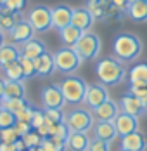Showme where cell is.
<instances>
[{
  "mask_svg": "<svg viewBox=\"0 0 147 151\" xmlns=\"http://www.w3.org/2000/svg\"><path fill=\"white\" fill-rule=\"evenodd\" d=\"M95 75L106 87L118 85L126 78V70L118 58H102L95 64Z\"/></svg>",
  "mask_w": 147,
  "mask_h": 151,
  "instance_id": "cell-1",
  "label": "cell"
},
{
  "mask_svg": "<svg viewBox=\"0 0 147 151\" xmlns=\"http://www.w3.org/2000/svg\"><path fill=\"white\" fill-rule=\"evenodd\" d=\"M142 52V42L132 33H119L113 40V54L121 63H132Z\"/></svg>",
  "mask_w": 147,
  "mask_h": 151,
  "instance_id": "cell-2",
  "label": "cell"
},
{
  "mask_svg": "<svg viewBox=\"0 0 147 151\" xmlns=\"http://www.w3.org/2000/svg\"><path fill=\"white\" fill-rule=\"evenodd\" d=\"M59 87H61V91H62V94H64V99H66L68 104L78 106V104H81V103H85V96H87L88 83L83 80V78L69 75L59 83Z\"/></svg>",
  "mask_w": 147,
  "mask_h": 151,
  "instance_id": "cell-3",
  "label": "cell"
},
{
  "mask_svg": "<svg viewBox=\"0 0 147 151\" xmlns=\"http://www.w3.org/2000/svg\"><path fill=\"white\" fill-rule=\"evenodd\" d=\"M64 122L71 132H88L95 125V116L85 108H74L66 113Z\"/></svg>",
  "mask_w": 147,
  "mask_h": 151,
  "instance_id": "cell-4",
  "label": "cell"
},
{
  "mask_svg": "<svg viewBox=\"0 0 147 151\" xmlns=\"http://www.w3.org/2000/svg\"><path fill=\"white\" fill-rule=\"evenodd\" d=\"M54 59H56V70L64 73V75L74 73L81 66V61H83L73 47H66V45L54 52Z\"/></svg>",
  "mask_w": 147,
  "mask_h": 151,
  "instance_id": "cell-5",
  "label": "cell"
},
{
  "mask_svg": "<svg viewBox=\"0 0 147 151\" xmlns=\"http://www.w3.org/2000/svg\"><path fill=\"white\" fill-rule=\"evenodd\" d=\"M73 49L78 52V56L83 61H92L95 59L99 56V52H101V38L95 33L83 31V35L73 45Z\"/></svg>",
  "mask_w": 147,
  "mask_h": 151,
  "instance_id": "cell-6",
  "label": "cell"
},
{
  "mask_svg": "<svg viewBox=\"0 0 147 151\" xmlns=\"http://www.w3.org/2000/svg\"><path fill=\"white\" fill-rule=\"evenodd\" d=\"M26 19L31 23V26L35 28L36 33H45L52 28V7L35 5L33 9H29Z\"/></svg>",
  "mask_w": 147,
  "mask_h": 151,
  "instance_id": "cell-7",
  "label": "cell"
},
{
  "mask_svg": "<svg viewBox=\"0 0 147 151\" xmlns=\"http://www.w3.org/2000/svg\"><path fill=\"white\" fill-rule=\"evenodd\" d=\"M40 99H42L44 109H49V108L62 109L64 104H66L64 94H62L59 85H45L44 89H42V92H40Z\"/></svg>",
  "mask_w": 147,
  "mask_h": 151,
  "instance_id": "cell-8",
  "label": "cell"
},
{
  "mask_svg": "<svg viewBox=\"0 0 147 151\" xmlns=\"http://www.w3.org/2000/svg\"><path fill=\"white\" fill-rule=\"evenodd\" d=\"M35 33L36 31L31 26V23H29L28 19H23V21L16 23L14 28L9 31V40L17 44V45H23V44H26L28 40H31L35 37Z\"/></svg>",
  "mask_w": 147,
  "mask_h": 151,
  "instance_id": "cell-9",
  "label": "cell"
},
{
  "mask_svg": "<svg viewBox=\"0 0 147 151\" xmlns=\"http://www.w3.org/2000/svg\"><path fill=\"white\" fill-rule=\"evenodd\" d=\"M109 99V92H107V87L104 83H92L88 85L87 89V96H85V104L90 108V109H95L97 106H101L102 103H106Z\"/></svg>",
  "mask_w": 147,
  "mask_h": 151,
  "instance_id": "cell-10",
  "label": "cell"
},
{
  "mask_svg": "<svg viewBox=\"0 0 147 151\" xmlns=\"http://www.w3.org/2000/svg\"><path fill=\"white\" fill-rule=\"evenodd\" d=\"M114 127H116L118 137H125L135 130H138V118L125 113V111H119V115L114 118Z\"/></svg>",
  "mask_w": 147,
  "mask_h": 151,
  "instance_id": "cell-11",
  "label": "cell"
},
{
  "mask_svg": "<svg viewBox=\"0 0 147 151\" xmlns=\"http://www.w3.org/2000/svg\"><path fill=\"white\" fill-rule=\"evenodd\" d=\"M71 17H73V7L64 5V4L52 7V28H56L59 31L66 26H69Z\"/></svg>",
  "mask_w": 147,
  "mask_h": 151,
  "instance_id": "cell-12",
  "label": "cell"
},
{
  "mask_svg": "<svg viewBox=\"0 0 147 151\" xmlns=\"http://www.w3.org/2000/svg\"><path fill=\"white\" fill-rule=\"evenodd\" d=\"M147 148V139L140 130H135L128 136L121 137L119 141V150L125 151H146Z\"/></svg>",
  "mask_w": 147,
  "mask_h": 151,
  "instance_id": "cell-13",
  "label": "cell"
},
{
  "mask_svg": "<svg viewBox=\"0 0 147 151\" xmlns=\"http://www.w3.org/2000/svg\"><path fill=\"white\" fill-rule=\"evenodd\" d=\"M93 111V116H95V120H104V122H114L118 115H119V111H121V108L118 104L116 101H113V99H107L106 103H102L101 106H97L95 109H92Z\"/></svg>",
  "mask_w": 147,
  "mask_h": 151,
  "instance_id": "cell-14",
  "label": "cell"
},
{
  "mask_svg": "<svg viewBox=\"0 0 147 151\" xmlns=\"http://www.w3.org/2000/svg\"><path fill=\"white\" fill-rule=\"evenodd\" d=\"M119 108H121V111H125V113H128V115H133V116H142L144 113H146V106L142 104V101L138 99V97H135L133 94H125L121 99H119Z\"/></svg>",
  "mask_w": 147,
  "mask_h": 151,
  "instance_id": "cell-15",
  "label": "cell"
},
{
  "mask_svg": "<svg viewBox=\"0 0 147 151\" xmlns=\"http://www.w3.org/2000/svg\"><path fill=\"white\" fill-rule=\"evenodd\" d=\"M93 16L88 11V7H80V9H73V17H71V24L80 28L81 31H88L93 24Z\"/></svg>",
  "mask_w": 147,
  "mask_h": 151,
  "instance_id": "cell-16",
  "label": "cell"
},
{
  "mask_svg": "<svg viewBox=\"0 0 147 151\" xmlns=\"http://www.w3.org/2000/svg\"><path fill=\"white\" fill-rule=\"evenodd\" d=\"M93 136L97 137V139H102V141H107V142H113V141L118 137L114 122L97 120V123L93 125Z\"/></svg>",
  "mask_w": 147,
  "mask_h": 151,
  "instance_id": "cell-17",
  "label": "cell"
},
{
  "mask_svg": "<svg viewBox=\"0 0 147 151\" xmlns=\"http://www.w3.org/2000/svg\"><path fill=\"white\" fill-rule=\"evenodd\" d=\"M35 68H36V75L38 76H50L56 71V59L54 54H50L49 50L42 54L40 58L35 59Z\"/></svg>",
  "mask_w": 147,
  "mask_h": 151,
  "instance_id": "cell-18",
  "label": "cell"
},
{
  "mask_svg": "<svg viewBox=\"0 0 147 151\" xmlns=\"http://www.w3.org/2000/svg\"><path fill=\"white\" fill-rule=\"evenodd\" d=\"M21 47V54L23 56H26V58H29V59H36V58H40L42 54H45L47 52V45H45L44 40H40V38H31V40H28L26 44H23Z\"/></svg>",
  "mask_w": 147,
  "mask_h": 151,
  "instance_id": "cell-19",
  "label": "cell"
},
{
  "mask_svg": "<svg viewBox=\"0 0 147 151\" xmlns=\"http://www.w3.org/2000/svg\"><path fill=\"white\" fill-rule=\"evenodd\" d=\"M19 58H21V47L17 45V44L5 42L4 45L0 47V68H4L9 63L19 61Z\"/></svg>",
  "mask_w": 147,
  "mask_h": 151,
  "instance_id": "cell-20",
  "label": "cell"
},
{
  "mask_svg": "<svg viewBox=\"0 0 147 151\" xmlns=\"http://www.w3.org/2000/svg\"><path fill=\"white\" fill-rule=\"evenodd\" d=\"M90 141L92 139L87 136V132H69L66 144L69 151H88Z\"/></svg>",
  "mask_w": 147,
  "mask_h": 151,
  "instance_id": "cell-21",
  "label": "cell"
},
{
  "mask_svg": "<svg viewBox=\"0 0 147 151\" xmlns=\"http://www.w3.org/2000/svg\"><path fill=\"white\" fill-rule=\"evenodd\" d=\"M128 82L133 87H147V63L133 66L128 71Z\"/></svg>",
  "mask_w": 147,
  "mask_h": 151,
  "instance_id": "cell-22",
  "label": "cell"
},
{
  "mask_svg": "<svg viewBox=\"0 0 147 151\" xmlns=\"http://www.w3.org/2000/svg\"><path fill=\"white\" fill-rule=\"evenodd\" d=\"M26 89L23 80H7L5 78V89H4V99H14V97H24Z\"/></svg>",
  "mask_w": 147,
  "mask_h": 151,
  "instance_id": "cell-23",
  "label": "cell"
},
{
  "mask_svg": "<svg viewBox=\"0 0 147 151\" xmlns=\"http://www.w3.org/2000/svg\"><path fill=\"white\" fill-rule=\"evenodd\" d=\"M81 35H83V31L80 30V28H76V26H73V24L59 30V38H61L62 45H66V47H73L80 40Z\"/></svg>",
  "mask_w": 147,
  "mask_h": 151,
  "instance_id": "cell-24",
  "label": "cell"
},
{
  "mask_svg": "<svg viewBox=\"0 0 147 151\" xmlns=\"http://www.w3.org/2000/svg\"><path fill=\"white\" fill-rule=\"evenodd\" d=\"M126 12L133 21H147V2L146 0H133L132 4H128Z\"/></svg>",
  "mask_w": 147,
  "mask_h": 151,
  "instance_id": "cell-25",
  "label": "cell"
},
{
  "mask_svg": "<svg viewBox=\"0 0 147 151\" xmlns=\"http://www.w3.org/2000/svg\"><path fill=\"white\" fill-rule=\"evenodd\" d=\"M2 70H4V76H5L7 80H24L23 68H21V63H19V61H14V63L5 64Z\"/></svg>",
  "mask_w": 147,
  "mask_h": 151,
  "instance_id": "cell-26",
  "label": "cell"
},
{
  "mask_svg": "<svg viewBox=\"0 0 147 151\" xmlns=\"http://www.w3.org/2000/svg\"><path fill=\"white\" fill-rule=\"evenodd\" d=\"M26 106H29V103L26 101V97H14V99H4L2 101V108L12 111L14 115H17L19 111H23Z\"/></svg>",
  "mask_w": 147,
  "mask_h": 151,
  "instance_id": "cell-27",
  "label": "cell"
},
{
  "mask_svg": "<svg viewBox=\"0 0 147 151\" xmlns=\"http://www.w3.org/2000/svg\"><path fill=\"white\" fill-rule=\"evenodd\" d=\"M45 151H66L68 150V144L66 141L57 139V137H44L42 144H40Z\"/></svg>",
  "mask_w": 147,
  "mask_h": 151,
  "instance_id": "cell-28",
  "label": "cell"
},
{
  "mask_svg": "<svg viewBox=\"0 0 147 151\" xmlns=\"http://www.w3.org/2000/svg\"><path fill=\"white\" fill-rule=\"evenodd\" d=\"M19 63H21V68H23V75H24V78H33V76L36 75L35 59H29V58H26V56H23V54H21Z\"/></svg>",
  "mask_w": 147,
  "mask_h": 151,
  "instance_id": "cell-29",
  "label": "cell"
},
{
  "mask_svg": "<svg viewBox=\"0 0 147 151\" xmlns=\"http://www.w3.org/2000/svg\"><path fill=\"white\" fill-rule=\"evenodd\" d=\"M16 122H17V118H16V115L12 111L0 108V130L2 129H9V127H14Z\"/></svg>",
  "mask_w": 147,
  "mask_h": 151,
  "instance_id": "cell-30",
  "label": "cell"
},
{
  "mask_svg": "<svg viewBox=\"0 0 147 151\" xmlns=\"http://www.w3.org/2000/svg\"><path fill=\"white\" fill-rule=\"evenodd\" d=\"M45 111V122L47 123H61V122H64V113H62V109H57V108H49V109H44Z\"/></svg>",
  "mask_w": 147,
  "mask_h": 151,
  "instance_id": "cell-31",
  "label": "cell"
},
{
  "mask_svg": "<svg viewBox=\"0 0 147 151\" xmlns=\"http://www.w3.org/2000/svg\"><path fill=\"white\" fill-rule=\"evenodd\" d=\"M21 139L24 141V144H26V148H28V150H29V148H38V146L42 144V141H44V137L40 136L35 129H33L31 132H28L24 137H21Z\"/></svg>",
  "mask_w": 147,
  "mask_h": 151,
  "instance_id": "cell-32",
  "label": "cell"
},
{
  "mask_svg": "<svg viewBox=\"0 0 147 151\" xmlns=\"http://www.w3.org/2000/svg\"><path fill=\"white\" fill-rule=\"evenodd\" d=\"M17 139H21L19 134H17V130H16L14 127H9V129H2L0 130V141L2 142H9V144H14Z\"/></svg>",
  "mask_w": 147,
  "mask_h": 151,
  "instance_id": "cell-33",
  "label": "cell"
},
{
  "mask_svg": "<svg viewBox=\"0 0 147 151\" xmlns=\"http://www.w3.org/2000/svg\"><path fill=\"white\" fill-rule=\"evenodd\" d=\"M88 151H111V142H107V141H102V139H97V137H93V139L90 141Z\"/></svg>",
  "mask_w": 147,
  "mask_h": 151,
  "instance_id": "cell-34",
  "label": "cell"
},
{
  "mask_svg": "<svg viewBox=\"0 0 147 151\" xmlns=\"http://www.w3.org/2000/svg\"><path fill=\"white\" fill-rule=\"evenodd\" d=\"M11 12H23L28 5V0H5L4 4Z\"/></svg>",
  "mask_w": 147,
  "mask_h": 151,
  "instance_id": "cell-35",
  "label": "cell"
},
{
  "mask_svg": "<svg viewBox=\"0 0 147 151\" xmlns=\"http://www.w3.org/2000/svg\"><path fill=\"white\" fill-rule=\"evenodd\" d=\"M33 115H35V108L29 104V106H26L23 111H19V113L16 115V118H17V120H21V122H28V123H31Z\"/></svg>",
  "mask_w": 147,
  "mask_h": 151,
  "instance_id": "cell-36",
  "label": "cell"
},
{
  "mask_svg": "<svg viewBox=\"0 0 147 151\" xmlns=\"http://www.w3.org/2000/svg\"><path fill=\"white\" fill-rule=\"evenodd\" d=\"M128 92L133 94L135 97H138L144 106L147 104V87H133V85H130V91Z\"/></svg>",
  "mask_w": 147,
  "mask_h": 151,
  "instance_id": "cell-37",
  "label": "cell"
},
{
  "mask_svg": "<svg viewBox=\"0 0 147 151\" xmlns=\"http://www.w3.org/2000/svg\"><path fill=\"white\" fill-rule=\"evenodd\" d=\"M45 123V111L44 109H35V115L31 118V127L36 130L38 127H42Z\"/></svg>",
  "mask_w": 147,
  "mask_h": 151,
  "instance_id": "cell-38",
  "label": "cell"
},
{
  "mask_svg": "<svg viewBox=\"0 0 147 151\" xmlns=\"http://www.w3.org/2000/svg\"><path fill=\"white\" fill-rule=\"evenodd\" d=\"M14 129L17 130V134H19V137H24L28 132H31L33 130V127H31V123H28V122H21L17 120L14 125Z\"/></svg>",
  "mask_w": 147,
  "mask_h": 151,
  "instance_id": "cell-39",
  "label": "cell"
},
{
  "mask_svg": "<svg viewBox=\"0 0 147 151\" xmlns=\"http://www.w3.org/2000/svg\"><path fill=\"white\" fill-rule=\"evenodd\" d=\"M88 11L92 12L93 17H104V16H106V11L102 9L101 2H92V0H90V4H88Z\"/></svg>",
  "mask_w": 147,
  "mask_h": 151,
  "instance_id": "cell-40",
  "label": "cell"
},
{
  "mask_svg": "<svg viewBox=\"0 0 147 151\" xmlns=\"http://www.w3.org/2000/svg\"><path fill=\"white\" fill-rule=\"evenodd\" d=\"M0 151H17V150H16V144H9V142L0 141Z\"/></svg>",
  "mask_w": 147,
  "mask_h": 151,
  "instance_id": "cell-41",
  "label": "cell"
},
{
  "mask_svg": "<svg viewBox=\"0 0 147 151\" xmlns=\"http://www.w3.org/2000/svg\"><path fill=\"white\" fill-rule=\"evenodd\" d=\"M4 89H5V78H0V97H4Z\"/></svg>",
  "mask_w": 147,
  "mask_h": 151,
  "instance_id": "cell-42",
  "label": "cell"
},
{
  "mask_svg": "<svg viewBox=\"0 0 147 151\" xmlns=\"http://www.w3.org/2000/svg\"><path fill=\"white\" fill-rule=\"evenodd\" d=\"M5 44V37H4V31H0V47Z\"/></svg>",
  "mask_w": 147,
  "mask_h": 151,
  "instance_id": "cell-43",
  "label": "cell"
},
{
  "mask_svg": "<svg viewBox=\"0 0 147 151\" xmlns=\"http://www.w3.org/2000/svg\"><path fill=\"white\" fill-rule=\"evenodd\" d=\"M26 151H36V148H29V150H26Z\"/></svg>",
  "mask_w": 147,
  "mask_h": 151,
  "instance_id": "cell-44",
  "label": "cell"
},
{
  "mask_svg": "<svg viewBox=\"0 0 147 151\" xmlns=\"http://www.w3.org/2000/svg\"><path fill=\"white\" fill-rule=\"evenodd\" d=\"M2 101H4V97H0V108H2Z\"/></svg>",
  "mask_w": 147,
  "mask_h": 151,
  "instance_id": "cell-45",
  "label": "cell"
},
{
  "mask_svg": "<svg viewBox=\"0 0 147 151\" xmlns=\"http://www.w3.org/2000/svg\"><path fill=\"white\" fill-rule=\"evenodd\" d=\"M132 2H133V0H126V4H132Z\"/></svg>",
  "mask_w": 147,
  "mask_h": 151,
  "instance_id": "cell-46",
  "label": "cell"
},
{
  "mask_svg": "<svg viewBox=\"0 0 147 151\" xmlns=\"http://www.w3.org/2000/svg\"><path fill=\"white\" fill-rule=\"evenodd\" d=\"M92 2H101V0H92Z\"/></svg>",
  "mask_w": 147,
  "mask_h": 151,
  "instance_id": "cell-47",
  "label": "cell"
},
{
  "mask_svg": "<svg viewBox=\"0 0 147 151\" xmlns=\"http://www.w3.org/2000/svg\"><path fill=\"white\" fill-rule=\"evenodd\" d=\"M146 113H147V104H146Z\"/></svg>",
  "mask_w": 147,
  "mask_h": 151,
  "instance_id": "cell-48",
  "label": "cell"
},
{
  "mask_svg": "<svg viewBox=\"0 0 147 151\" xmlns=\"http://www.w3.org/2000/svg\"><path fill=\"white\" fill-rule=\"evenodd\" d=\"M119 151H125V150H119Z\"/></svg>",
  "mask_w": 147,
  "mask_h": 151,
  "instance_id": "cell-49",
  "label": "cell"
},
{
  "mask_svg": "<svg viewBox=\"0 0 147 151\" xmlns=\"http://www.w3.org/2000/svg\"><path fill=\"white\" fill-rule=\"evenodd\" d=\"M24 151H26V150H24Z\"/></svg>",
  "mask_w": 147,
  "mask_h": 151,
  "instance_id": "cell-50",
  "label": "cell"
},
{
  "mask_svg": "<svg viewBox=\"0 0 147 151\" xmlns=\"http://www.w3.org/2000/svg\"><path fill=\"white\" fill-rule=\"evenodd\" d=\"M146 2H147V0H146Z\"/></svg>",
  "mask_w": 147,
  "mask_h": 151,
  "instance_id": "cell-51",
  "label": "cell"
}]
</instances>
